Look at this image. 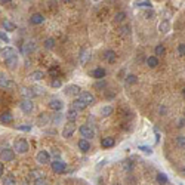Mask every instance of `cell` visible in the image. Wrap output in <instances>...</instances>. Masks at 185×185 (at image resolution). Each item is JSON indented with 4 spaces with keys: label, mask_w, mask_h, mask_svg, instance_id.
Returning a JSON list of instances; mask_svg holds the SVG:
<instances>
[{
    "label": "cell",
    "mask_w": 185,
    "mask_h": 185,
    "mask_svg": "<svg viewBox=\"0 0 185 185\" xmlns=\"http://www.w3.org/2000/svg\"><path fill=\"white\" fill-rule=\"evenodd\" d=\"M0 40H3L5 43H9V37L5 31H0Z\"/></svg>",
    "instance_id": "cell-41"
},
{
    "label": "cell",
    "mask_w": 185,
    "mask_h": 185,
    "mask_svg": "<svg viewBox=\"0 0 185 185\" xmlns=\"http://www.w3.org/2000/svg\"><path fill=\"white\" fill-rule=\"evenodd\" d=\"M53 46H55V40H53L52 37H51V39H48V40L44 42V48H46V49H52Z\"/></svg>",
    "instance_id": "cell-34"
},
{
    "label": "cell",
    "mask_w": 185,
    "mask_h": 185,
    "mask_svg": "<svg viewBox=\"0 0 185 185\" xmlns=\"http://www.w3.org/2000/svg\"><path fill=\"white\" fill-rule=\"evenodd\" d=\"M178 52H179V55H185V43H181L178 46Z\"/></svg>",
    "instance_id": "cell-45"
},
{
    "label": "cell",
    "mask_w": 185,
    "mask_h": 185,
    "mask_svg": "<svg viewBox=\"0 0 185 185\" xmlns=\"http://www.w3.org/2000/svg\"><path fill=\"white\" fill-rule=\"evenodd\" d=\"M65 169H67V165L64 163L62 160H55V161H52V170H53L55 173H64Z\"/></svg>",
    "instance_id": "cell-7"
},
{
    "label": "cell",
    "mask_w": 185,
    "mask_h": 185,
    "mask_svg": "<svg viewBox=\"0 0 185 185\" xmlns=\"http://www.w3.org/2000/svg\"><path fill=\"white\" fill-rule=\"evenodd\" d=\"M79 150H80L82 153H87V151L90 150V142H89L87 139H84V138H83V139H80V141H79Z\"/></svg>",
    "instance_id": "cell-17"
},
{
    "label": "cell",
    "mask_w": 185,
    "mask_h": 185,
    "mask_svg": "<svg viewBox=\"0 0 185 185\" xmlns=\"http://www.w3.org/2000/svg\"><path fill=\"white\" fill-rule=\"evenodd\" d=\"M95 2H98V0H95Z\"/></svg>",
    "instance_id": "cell-55"
},
{
    "label": "cell",
    "mask_w": 185,
    "mask_h": 185,
    "mask_svg": "<svg viewBox=\"0 0 185 185\" xmlns=\"http://www.w3.org/2000/svg\"><path fill=\"white\" fill-rule=\"evenodd\" d=\"M182 94H184V96H185V87H184V90H182Z\"/></svg>",
    "instance_id": "cell-52"
},
{
    "label": "cell",
    "mask_w": 185,
    "mask_h": 185,
    "mask_svg": "<svg viewBox=\"0 0 185 185\" xmlns=\"http://www.w3.org/2000/svg\"><path fill=\"white\" fill-rule=\"evenodd\" d=\"M44 22V16L42 13H33L30 16V24L33 25H39V24H43Z\"/></svg>",
    "instance_id": "cell-11"
},
{
    "label": "cell",
    "mask_w": 185,
    "mask_h": 185,
    "mask_svg": "<svg viewBox=\"0 0 185 185\" xmlns=\"http://www.w3.org/2000/svg\"><path fill=\"white\" fill-rule=\"evenodd\" d=\"M64 2H71V0H64Z\"/></svg>",
    "instance_id": "cell-53"
},
{
    "label": "cell",
    "mask_w": 185,
    "mask_h": 185,
    "mask_svg": "<svg viewBox=\"0 0 185 185\" xmlns=\"http://www.w3.org/2000/svg\"><path fill=\"white\" fill-rule=\"evenodd\" d=\"M2 185H15V178L12 175H5L2 179Z\"/></svg>",
    "instance_id": "cell-23"
},
{
    "label": "cell",
    "mask_w": 185,
    "mask_h": 185,
    "mask_svg": "<svg viewBox=\"0 0 185 185\" xmlns=\"http://www.w3.org/2000/svg\"><path fill=\"white\" fill-rule=\"evenodd\" d=\"M21 94H22V96H25V99H31V98L36 96V94L33 92V89H28V87H22L21 89Z\"/></svg>",
    "instance_id": "cell-20"
},
{
    "label": "cell",
    "mask_w": 185,
    "mask_h": 185,
    "mask_svg": "<svg viewBox=\"0 0 185 185\" xmlns=\"http://www.w3.org/2000/svg\"><path fill=\"white\" fill-rule=\"evenodd\" d=\"M15 158V151L13 148H3L2 151H0V160L2 161H12Z\"/></svg>",
    "instance_id": "cell-3"
},
{
    "label": "cell",
    "mask_w": 185,
    "mask_h": 185,
    "mask_svg": "<svg viewBox=\"0 0 185 185\" xmlns=\"http://www.w3.org/2000/svg\"><path fill=\"white\" fill-rule=\"evenodd\" d=\"M15 56H18V53H16V49L12 48V46H6V48L2 49V58L5 61L11 59V58H15Z\"/></svg>",
    "instance_id": "cell-5"
},
{
    "label": "cell",
    "mask_w": 185,
    "mask_h": 185,
    "mask_svg": "<svg viewBox=\"0 0 185 185\" xmlns=\"http://www.w3.org/2000/svg\"><path fill=\"white\" fill-rule=\"evenodd\" d=\"M12 120H13V115H12L11 113H3V114H0V122H2L3 125H9V123H12Z\"/></svg>",
    "instance_id": "cell-19"
},
{
    "label": "cell",
    "mask_w": 185,
    "mask_h": 185,
    "mask_svg": "<svg viewBox=\"0 0 185 185\" xmlns=\"http://www.w3.org/2000/svg\"><path fill=\"white\" fill-rule=\"evenodd\" d=\"M2 27H3L5 31H15L16 30V25L13 24V22H11V21H3L2 22Z\"/></svg>",
    "instance_id": "cell-21"
},
{
    "label": "cell",
    "mask_w": 185,
    "mask_h": 185,
    "mask_svg": "<svg viewBox=\"0 0 185 185\" xmlns=\"http://www.w3.org/2000/svg\"><path fill=\"white\" fill-rule=\"evenodd\" d=\"M123 19H126V12H119V13H115V16H114V21H115V22H122Z\"/></svg>",
    "instance_id": "cell-32"
},
{
    "label": "cell",
    "mask_w": 185,
    "mask_h": 185,
    "mask_svg": "<svg viewBox=\"0 0 185 185\" xmlns=\"http://www.w3.org/2000/svg\"><path fill=\"white\" fill-rule=\"evenodd\" d=\"M74 132H76V123H74V122H70V123H68V125L64 127L62 136H64V138H71Z\"/></svg>",
    "instance_id": "cell-8"
},
{
    "label": "cell",
    "mask_w": 185,
    "mask_h": 185,
    "mask_svg": "<svg viewBox=\"0 0 185 185\" xmlns=\"http://www.w3.org/2000/svg\"><path fill=\"white\" fill-rule=\"evenodd\" d=\"M178 145L181 148H185V136H179L178 138Z\"/></svg>",
    "instance_id": "cell-42"
},
{
    "label": "cell",
    "mask_w": 185,
    "mask_h": 185,
    "mask_svg": "<svg viewBox=\"0 0 185 185\" xmlns=\"http://www.w3.org/2000/svg\"><path fill=\"white\" fill-rule=\"evenodd\" d=\"M52 87H61L62 86V83H61V80L59 79H55V80H52Z\"/></svg>",
    "instance_id": "cell-44"
},
{
    "label": "cell",
    "mask_w": 185,
    "mask_h": 185,
    "mask_svg": "<svg viewBox=\"0 0 185 185\" xmlns=\"http://www.w3.org/2000/svg\"><path fill=\"white\" fill-rule=\"evenodd\" d=\"M105 74H107V71L104 70L102 67H98V68H95V70L92 71V76H94L95 79H98V80H102L105 77Z\"/></svg>",
    "instance_id": "cell-14"
},
{
    "label": "cell",
    "mask_w": 185,
    "mask_h": 185,
    "mask_svg": "<svg viewBox=\"0 0 185 185\" xmlns=\"http://www.w3.org/2000/svg\"><path fill=\"white\" fill-rule=\"evenodd\" d=\"M79 132H80V135L84 138V139H92V138L95 136V132H94V129H92L90 126H87V125H83V126H80V129H79Z\"/></svg>",
    "instance_id": "cell-4"
},
{
    "label": "cell",
    "mask_w": 185,
    "mask_h": 185,
    "mask_svg": "<svg viewBox=\"0 0 185 185\" xmlns=\"http://www.w3.org/2000/svg\"><path fill=\"white\" fill-rule=\"evenodd\" d=\"M28 150H30V145L25 139H16L13 142V151L18 154H25Z\"/></svg>",
    "instance_id": "cell-1"
},
{
    "label": "cell",
    "mask_w": 185,
    "mask_h": 185,
    "mask_svg": "<svg viewBox=\"0 0 185 185\" xmlns=\"http://www.w3.org/2000/svg\"><path fill=\"white\" fill-rule=\"evenodd\" d=\"M86 107H87V105H86V104H84L80 98L74 99V101H73V104H71V108H74V110H77V111H83Z\"/></svg>",
    "instance_id": "cell-15"
},
{
    "label": "cell",
    "mask_w": 185,
    "mask_h": 185,
    "mask_svg": "<svg viewBox=\"0 0 185 185\" xmlns=\"http://www.w3.org/2000/svg\"><path fill=\"white\" fill-rule=\"evenodd\" d=\"M111 113H113V107H110V105H105V107L101 108V115L102 117H108Z\"/></svg>",
    "instance_id": "cell-26"
},
{
    "label": "cell",
    "mask_w": 185,
    "mask_h": 185,
    "mask_svg": "<svg viewBox=\"0 0 185 185\" xmlns=\"http://www.w3.org/2000/svg\"><path fill=\"white\" fill-rule=\"evenodd\" d=\"M138 8H151V3L150 2H141V3H138Z\"/></svg>",
    "instance_id": "cell-46"
},
{
    "label": "cell",
    "mask_w": 185,
    "mask_h": 185,
    "mask_svg": "<svg viewBox=\"0 0 185 185\" xmlns=\"http://www.w3.org/2000/svg\"><path fill=\"white\" fill-rule=\"evenodd\" d=\"M2 173H3V165L0 163V176H2Z\"/></svg>",
    "instance_id": "cell-50"
},
{
    "label": "cell",
    "mask_w": 185,
    "mask_h": 185,
    "mask_svg": "<svg viewBox=\"0 0 185 185\" xmlns=\"http://www.w3.org/2000/svg\"><path fill=\"white\" fill-rule=\"evenodd\" d=\"M64 94L67 96H79L82 94V87L77 86V84H68L65 89H64Z\"/></svg>",
    "instance_id": "cell-2"
},
{
    "label": "cell",
    "mask_w": 185,
    "mask_h": 185,
    "mask_svg": "<svg viewBox=\"0 0 185 185\" xmlns=\"http://www.w3.org/2000/svg\"><path fill=\"white\" fill-rule=\"evenodd\" d=\"M105 86H107V82H105V80H99V82L95 84L96 89H105Z\"/></svg>",
    "instance_id": "cell-39"
},
{
    "label": "cell",
    "mask_w": 185,
    "mask_h": 185,
    "mask_svg": "<svg viewBox=\"0 0 185 185\" xmlns=\"http://www.w3.org/2000/svg\"><path fill=\"white\" fill-rule=\"evenodd\" d=\"M31 79L34 82H40L44 79V73L43 71H34V73H31Z\"/></svg>",
    "instance_id": "cell-25"
},
{
    "label": "cell",
    "mask_w": 185,
    "mask_h": 185,
    "mask_svg": "<svg viewBox=\"0 0 185 185\" xmlns=\"http://www.w3.org/2000/svg\"><path fill=\"white\" fill-rule=\"evenodd\" d=\"M184 172H185V167H184Z\"/></svg>",
    "instance_id": "cell-54"
},
{
    "label": "cell",
    "mask_w": 185,
    "mask_h": 185,
    "mask_svg": "<svg viewBox=\"0 0 185 185\" xmlns=\"http://www.w3.org/2000/svg\"><path fill=\"white\" fill-rule=\"evenodd\" d=\"M0 2H2V3H9L11 0H0Z\"/></svg>",
    "instance_id": "cell-51"
},
{
    "label": "cell",
    "mask_w": 185,
    "mask_h": 185,
    "mask_svg": "<svg viewBox=\"0 0 185 185\" xmlns=\"http://www.w3.org/2000/svg\"><path fill=\"white\" fill-rule=\"evenodd\" d=\"M114 144H115V141H114V138H111V136L102 138V141H101L102 148H111V147H114Z\"/></svg>",
    "instance_id": "cell-16"
},
{
    "label": "cell",
    "mask_w": 185,
    "mask_h": 185,
    "mask_svg": "<svg viewBox=\"0 0 185 185\" xmlns=\"http://www.w3.org/2000/svg\"><path fill=\"white\" fill-rule=\"evenodd\" d=\"M89 59H90V51L83 49V51H82V53L79 55V62H80L82 65H86Z\"/></svg>",
    "instance_id": "cell-12"
},
{
    "label": "cell",
    "mask_w": 185,
    "mask_h": 185,
    "mask_svg": "<svg viewBox=\"0 0 185 185\" xmlns=\"http://www.w3.org/2000/svg\"><path fill=\"white\" fill-rule=\"evenodd\" d=\"M33 89V92L36 95H42V94H44V90L42 89V87H39V86H36V87H31Z\"/></svg>",
    "instance_id": "cell-43"
},
{
    "label": "cell",
    "mask_w": 185,
    "mask_h": 185,
    "mask_svg": "<svg viewBox=\"0 0 185 185\" xmlns=\"http://www.w3.org/2000/svg\"><path fill=\"white\" fill-rule=\"evenodd\" d=\"M123 169H125V170H127V172H130V170H132V165L129 163V160H125V161H123Z\"/></svg>",
    "instance_id": "cell-40"
},
{
    "label": "cell",
    "mask_w": 185,
    "mask_h": 185,
    "mask_svg": "<svg viewBox=\"0 0 185 185\" xmlns=\"http://www.w3.org/2000/svg\"><path fill=\"white\" fill-rule=\"evenodd\" d=\"M0 86L2 87H9V86H12V82L8 80L5 76H0Z\"/></svg>",
    "instance_id": "cell-31"
},
{
    "label": "cell",
    "mask_w": 185,
    "mask_h": 185,
    "mask_svg": "<svg viewBox=\"0 0 185 185\" xmlns=\"http://www.w3.org/2000/svg\"><path fill=\"white\" fill-rule=\"evenodd\" d=\"M18 130L21 132H31V126L30 125H21V126H16Z\"/></svg>",
    "instance_id": "cell-35"
},
{
    "label": "cell",
    "mask_w": 185,
    "mask_h": 185,
    "mask_svg": "<svg viewBox=\"0 0 185 185\" xmlns=\"http://www.w3.org/2000/svg\"><path fill=\"white\" fill-rule=\"evenodd\" d=\"M31 178L42 179V178H44V175H43V172H40V170H33V172H31Z\"/></svg>",
    "instance_id": "cell-36"
},
{
    "label": "cell",
    "mask_w": 185,
    "mask_h": 185,
    "mask_svg": "<svg viewBox=\"0 0 185 185\" xmlns=\"http://www.w3.org/2000/svg\"><path fill=\"white\" fill-rule=\"evenodd\" d=\"M104 58H105L107 62L113 64V62L115 61V53H114V51H105V52H104Z\"/></svg>",
    "instance_id": "cell-22"
},
{
    "label": "cell",
    "mask_w": 185,
    "mask_h": 185,
    "mask_svg": "<svg viewBox=\"0 0 185 185\" xmlns=\"http://www.w3.org/2000/svg\"><path fill=\"white\" fill-rule=\"evenodd\" d=\"M36 160L39 161L40 165H48L49 161H51V155H49V153H48V151L42 150V151H39V153H37Z\"/></svg>",
    "instance_id": "cell-6"
},
{
    "label": "cell",
    "mask_w": 185,
    "mask_h": 185,
    "mask_svg": "<svg viewBox=\"0 0 185 185\" xmlns=\"http://www.w3.org/2000/svg\"><path fill=\"white\" fill-rule=\"evenodd\" d=\"M34 185H46L44 178H42V179H36V181H34Z\"/></svg>",
    "instance_id": "cell-47"
},
{
    "label": "cell",
    "mask_w": 185,
    "mask_h": 185,
    "mask_svg": "<svg viewBox=\"0 0 185 185\" xmlns=\"http://www.w3.org/2000/svg\"><path fill=\"white\" fill-rule=\"evenodd\" d=\"M185 126V119H181L179 120V127H184Z\"/></svg>",
    "instance_id": "cell-49"
},
{
    "label": "cell",
    "mask_w": 185,
    "mask_h": 185,
    "mask_svg": "<svg viewBox=\"0 0 185 185\" xmlns=\"http://www.w3.org/2000/svg\"><path fill=\"white\" fill-rule=\"evenodd\" d=\"M129 30H130V28H129L127 25H126V27H122V33H123V34H125V33L127 34V33H129Z\"/></svg>",
    "instance_id": "cell-48"
},
{
    "label": "cell",
    "mask_w": 185,
    "mask_h": 185,
    "mask_svg": "<svg viewBox=\"0 0 185 185\" xmlns=\"http://www.w3.org/2000/svg\"><path fill=\"white\" fill-rule=\"evenodd\" d=\"M79 113H80V111H77V110H74V108H70V110L67 111V120L76 122L77 117H79Z\"/></svg>",
    "instance_id": "cell-18"
},
{
    "label": "cell",
    "mask_w": 185,
    "mask_h": 185,
    "mask_svg": "<svg viewBox=\"0 0 185 185\" xmlns=\"http://www.w3.org/2000/svg\"><path fill=\"white\" fill-rule=\"evenodd\" d=\"M154 52H155V55L160 56V55H165L166 49H165V46H163V44H158V46H155V51H154Z\"/></svg>",
    "instance_id": "cell-33"
},
{
    "label": "cell",
    "mask_w": 185,
    "mask_h": 185,
    "mask_svg": "<svg viewBox=\"0 0 185 185\" xmlns=\"http://www.w3.org/2000/svg\"><path fill=\"white\" fill-rule=\"evenodd\" d=\"M49 122H51V119H49L46 114H42L40 117H39V125H40V126H46V125H49Z\"/></svg>",
    "instance_id": "cell-28"
},
{
    "label": "cell",
    "mask_w": 185,
    "mask_h": 185,
    "mask_svg": "<svg viewBox=\"0 0 185 185\" xmlns=\"http://www.w3.org/2000/svg\"><path fill=\"white\" fill-rule=\"evenodd\" d=\"M157 182L161 184V185H166L169 182V179H167V176L165 173H157Z\"/></svg>",
    "instance_id": "cell-27"
},
{
    "label": "cell",
    "mask_w": 185,
    "mask_h": 185,
    "mask_svg": "<svg viewBox=\"0 0 185 185\" xmlns=\"http://www.w3.org/2000/svg\"><path fill=\"white\" fill-rule=\"evenodd\" d=\"M126 83H129V84H133V83H136V76H133V74H129V76L126 77Z\"/></svg>",
    "instance_id": "cell-38"
},
{
    "label": "cell",
    "mask_w": 185,
    "mask_h": 185,
    "mask_svg": "<svg viewBox=\"0 0 185 185\" xmlns=\"http://www.w3.org/2000/svg\"><path fill=\"white\" fill-rule=\"evenodd\" d=\"M5 62H6V65H8L9 68H12V70H13V68L16 67V64H18V56H15V58H11V59H6Z\"/></svg>",
    "instance_id": "cell-29"
},
{
    "label": "cell",
    "mask_w": 185,
    "mask_h": 185,
    "mask_svg": "<svg viewBox=\"0 0 185 185\" xmlns=\"http://www.w3.org/2000/svg\"><path fill=\"white\" fill-rule=\"evenodd\" d=\"M147 64H148V67H151V68L157 67V65H158V59H157V56H150V58L147 59Z\"/></svg>",
    "instance_id": "cell-30"
},
{
    "label": "cell",
    "mask_w": 185,
    "mask_h": 185,
    "mask_svg": "<svg viewBox=\"0 0 185 185\" xmlns=\"http://www.w3.org/2000/svg\"><path fill=\"white\" fill-rule=\"evenodd\" d=\"M19 108H21L22 111H24L25 114H28V113H31V111H33L34 105H33L31 99H22V101L19 102Z\"/></svg>",
    "instance_id": "cell-9"
},
{
    "label": "cell",
    "mask_w": 185,
    "mask_h": 185,
    "mask_svg": "<svg viewBox=\"0 0 185 185\" xmlns=\"http://www.w3.org/2000/svg\"><path fill=\"white\" fill-rule=\"evenodd\" d=\"M80 99L86 104V105H92L95 102V96L90 94V92H82L80 94Z\"/></svg>",
    "instance_id": "cell-10"
},
{
    "label": "cell",
    "mask_w": 185,
    "mask_h": 185,
    "mask_svg": "<svg viewBox=\"0 0 185 185\" xmlns=\"http://www.w3.org/2000/svg\"><path fill=\"white\" fill-rule=\"evenodd\" d=\"M169 28H170V24H169V21H161L160 22V25H158V30L161 31V33H167L169 31Z\"/></svg>",
    "instance_id": "cell-24"
},
{
    "label": "cell",
    "mask_w": 185,
    "mask_h": 185,
    "mask_svg": "<svg viewBox=\"0 0 185 185\" xmlns=\"http://www.w3.org/2000/svg\"><path fill=\"white\" fill-rule=\"evenodd\" d=\"M62 107H64V104H62V101H59V99H52V101H49V108L53 110V111H61Z\"/></svg>",
    "instance_id": "cell-13"
},
{
    "label": "cell",
    "mask_w": 185,
    "mask_h": 185,
    "mask_svg": "<svg viewBox=\"0 0 185 185\" xmlns=\"http://www.w3.org/2000/svg\"><path fill=\"white\" fill-rule=\"evenodd\" d=\"M138 150H141V151L145 153V154H151V153H153V150H151L150 147H145V145H139V147H138Z\"/></svg>",
    "instance_id": "cell-37"
}]
</instances>
